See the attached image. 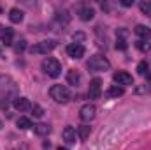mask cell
Listing matches in <instances>:
<instances>
[{"mask_svg":"<svg viewBox=\"0 0 151 150\" xmlns=\"http://www.w3.org/2000/svg\"><path fill=\"white\" fill-rule=\"evenodd\" d=\"M141 11L151 16V2H141Z\"/></svg>","mask_w":151,"mask_h":150,"instance_id":"cell-23","label":"cell"},{"mask_svg":"<svg viewBox=\"0 0 151 150\" xmlns=\"http://www.w3.org/2000/svg\"><path fill=\"white\" fill-rule=\"evenodd\" d=\"M25 50H27V42H25L23 39H21V41H18V42L14 44V51H16V53H23Z\"/></svg>","mask_w":151,"mask_h":150,"instance_id":"cell-21","label":"cell"},{"mask_svg":"<svg viewBox=\"0 0 151 150\" xmlns=\"http://www.w3.org/2000/svg\"><path fill=\"white\" fill-rule=\"evenodd\" d=\"M34 131L37 136H47L51 133V127L47 124H37V125H34Z\"/></svg>","mask_w":151,"mask_h":150,"instance_id":"cell-15","label":"cell"},{"mask_svg":"<svg viewBox=\"0 0 151 150\" xmlns=\"http://www.w3.org/2000/svg\"><path fill=\"white\" fill-rule=\"evenodd\" d=\"M67 81H69V85H79L81 76H79V73H77V71L70 69V71L67 73Z\"/></svg>","mask_w":151,"mask_h":150,"instance_id":"cell-16","label":"cell"},{"mask_svg":"<svg viewBox=\"0 0 151 150\" xmlns=\"http://www.w3.org/2000/svg\"><path fill=\"white\" fill-rule=\"evenodd\" d=\"M12 106H14L18 111H28V110H32V103H30L27 97H16L14 103H12Z\"/></svg>","mask_w":151,"mask_h":150,"instance_id":"cell-9","label":"cell"},{"mask_svg":"<svg viewBox=\"0 0 151 150\" xmlns=\"http://www.w3.org/2000/svg\"><path fill=\"white\" fill-rule=\"evenodd\" d=\"M62 136H63V141H67V143H76V129L74 127H65L63 129V133H62Z\"/></svg>","mask_w":151,"mask_h":150,"instance_id":"cell-10","label":"cell"},{"mask_svg":"<svg viewBox=\"0 0 151 150\" xmlns=\"http://www.w3.org/2000/svg\"><path fill=\"white\" fill-rule=\"evenodd\" d=\"M121 5H125V7H130V5H134V0H121Z\"/></svg>","mask_w":151,"mask_h":150,"instance_id":"cell-25","label":"cell"},{"mask_svg":"<svg viewBox=\"0 0 151 150\" xmlns=\"http://www.w3.org/2000/svg\"><path fill=\"white\" fill-rule=\"evenodd\" d=\"M30 111H32V115H34V117H37V118H40V117L44 115V110H42L39 104H32V110H30Z\"/></svg>","mask_w":151,"mask_h":150,"instance_id":"cell-22","label":"cell"},{"mask_svg":"<svg viewBox=\"0 0 151 150\" xmlns=\"http://www.w3.org/2000/svg\"><path fill=\"white\" fill-rule=\"evenodd\" d=\"M9 20L12 21V23H21L23 21V11H19V9H11L9 11Z\"/></svg>","mask_w":151,"mask_h":150,"instance_id":"cell-14","label":"cell"},{"mask_svg":"<svg viewBox=\"0 0 151 150\" xmlns=\"http://www.w3.org/2000/svg\"><path fill=\"white\" fill-rule=\"evenodd\" d=\"M93 16H95V11L91 7H81L79 9V18L83 21H90V20H93Z\"/></svg>","mask_w":151,"mask_h":150,"instance_id":"cell-11","label":"cell"},{"mask_svg":"<svg viewBox=\"0 0 151 150\" xmlns=\"http://www.w3.org/2000/svg\"><path fill=\"white\" fill-rule=\"evenodd\" d=\"M102 94V79L100 78H93L90 81V87H88V97L90 99H99Z\"/></svg>","mask_w":151,"mask_h":150,"instance_id":"cell-5","label":"cell"},{"mask_svg":"<svg viewBox=\"0 0 151 150\" xmlns=\"http://www.w3.org/2000/svg\"><path fill=\"white\" fill-rule=\"evenodd\" d=\"M137 73L141 76H148L151 79V73H150V66L146 64V62H139V66H137Z\"/></svg>","mask_w":151,"mask_h":150,"instance_id":"cell-18","label":"cell"},{"mask_svg":"<svg viewBox=\"0 0 151 150\" xmlns=\"http://www.w3.org/2000/svg\"><path fill=\"white\" fill-rule=\"evenodd\" d=\"M111 67V62L102 57V55H93L90 60H88V69L93 71V73H100V71H107Z\"/></svg>","mask_w":151,"mask_h":150,"instance_id":"cell-3","label":"cell"},{"mask_svg":"<svg viewBox=\"0 0 151 150\" xmlns=\"http://www.w3.org/2000/svg\"><path fill=\"white\" fill-rule=\"evenodd\" d=\"M16 124H18V127H19V129H30V127H32V122H30L28 118H25V117L18 118V122H16Z\"/></svg>","mask_w":151,"mask_h":150,"instance_id":"cell-20","label":"cell"},{"mask_svg":"<svg viewBox=\"0 0 151 150\" xmlns=\"http://www.w3.org/2000/svg\"><path fill=\"white\" fill-rule=\"evenodd\" d=\"M113 79H114V83H118V85H121V87H125V85H134V78H132V74H128V73H125V71L114 73Z\"/></svg>","mask_w":151,"mask_h":150,"instance_id":"cell-7","label":"cell"},{"mask_svg":"<svg viewBox=\"0 0 151 150\" xmlns=\"http://www.w3.org/2000/svg\"><path fill=\"white\" fill-rule=\"evenodd\" d=\"M49 95L55 103L58 104H67L70 101V90L65 85H53L49 88Z\"/></svg>","mask_w":151,"mask_h":150,"instance_id":"cell-1","label":"cell"},{"mask_svg":"<svg viewBox=\"0 0 151 150\" xmlns=\"http://www.w3.org/2000/svg\"><path fill=\"white\" fill-rule=\"evenodd\" d=\"M55 48H56V41L47 39V41H40L37 44H34L30 48V53H34V55H46V53L53 51Z\"/></svg>","mask_w":151,"mask_h":150,"instance_id":"cell-4","label":"cell"},{"mask_svg":"<svg viewBox=\"0 0 151 150\" xmlns=\"http://www.w3.org/2000/svg\"><path fill=\"white\" fill-rule=\"evenodd\" d=\"M67 53L70 58H83L84 57V46L79 42H72L67 46Z\"/></svg>","mask_w":151,"mask_h":150,"instance_id":"cell-8","label":"cell"},{"mask_svg":"<svg viewBox=\"0 0 151 150\" xmlns=\"http://www.w3.org/2000/svg\"><path fill=\"white\" fill-rule=\"evenodd\" d=\"M56 150H69V149H65V147H58Z\"/></svg>","mask_w":151,"mask_h":150,"instance_id":"cell-26","label":"cell"},{"mask_svg":"<svg viewBox=\"0 0 151 150\" xmlns=\"http://www.w3.org/2000/svg\"><path fill=\"white\" fill-rule=\"evenodd\" d=\"M0 12H2V7H0Z\"/></svg>","mask_w":151,"mask_h":150,"instance_id":"cell-29","label":"cell"},{"mask_svg":"<svg viewBox=\"0 0 151 150\" xmlns=\"http://www.w3.org/2000/svg\"><path fill=\"white\" fill-rule=\"evenodd\" d=\"M0 129H2V120H0Z\"/></svg>","mask_w":151,"mask_h":150,"instance_id":"cell-27","label":"cell"},{"mask_svg":"<svg viewBox=\"0 0 151 150\" xmlns=\"http://www.w3.org/2000/svg\"><path fill=\"white\" fill-rule=\"evenodd\" d=\"M90 131H91V129H90V125H81V127L77 129V134H79V138H81V140H86V138L90 136Z\"/></svg>","mask_w":151,"mask_h":150,"instance_id":"cell-19","label":"cell"},{"mask_svg":"<svg viewBox=\"0 0 151 150\" xmlns=\"http://www.w3.org/2000/svg\"><path fill=\"white\" fill-rule=\"evenodd\" d=\"M135 34L142 39V41H146V39L151 37V28L144 27V25H137V27H135Z\"/></svg>","mask_w":151,"mask_h":150,"instance_id":"cell-13","label":"cell"},{"mask_svg":"<svg viewBox=\"0 0 151 150\" xmlns=\"http://www.w3.org/2000/svg\"><path fill=\"white\" fill-rule=\"evenodd\" d=\"M123 87H118V85H113L107 92H106V95L107 97H119V95H123Z\"/></svg>","mask_w":151,"mask_h":150,"instance_id":"cell-17","label":"cell"},{"mask_svg":"<svg viewBox=\"0 0 151 150\" xmlns=\"http://www.w3.org/2000/svg\"><path fill=\"white\" fill-rule=\"evenodd\" d=\"M0 57H2V51H0Z\"/></svg>","mask_w":151,"mask_h":150,"instance_id":"cell-28","label":"cell"},{"mask_svg":"<svg viewBox=\"0 0 151 150\" xmlns=\"http://www.w3.org/2000/svg\"><path fill=\"white\" fill-rule=\"evenodd\" d=\"M42 71L49 78H58V76L62 74V66H60V62L56 58L47 57V58L42 60Z\"/></svg>","mask_w":151,"mask_h":150,"instance_id":"cell-2","label":"cell"},{"mask_svg":"<svg viewBox=\"0 0 151 150\" xmlns=\"http://www.w3.org/2000/svg\"><path fill=\"white\" fill-rule=\"evenodd\" d=\"M127 46H128V44H127V41H125V39H123V37H118V41H116V48H118V50L125 51V50H127Z\"/></svg>","mask_w":151,"mask_h":150,"instance_id":"cell-24","label":"cell"},{"mask_svg":"<svg viewBox=\"0 0 151 150\" xmlns=\"http://www.w3.org/2000/svg\"><path fill=\"white\" fill-rule=\"evenodd\" d=\"M95 115H97V108L93 106V104H84V106H81V110H79V118L83 120V122H90V120H93L95 118Z\"/></svg>","mask_w":151,"mask_h":150,"instance_id":"cell-6","label":"cell"},{"mask_svg":"<svg viewBox=\"0 0 151 150\" xmlns=\"http://www.w3.org/2000/svg\"><path fill=\"white\" fill-rule=\"evenodd\" d=\"M12 37H14V30H12V28H5V30L0 34L2 44H5V46H11V44H12Z\"/></svg>","mask_w":151,"mask_h":150,"instance_id":"cell-12","label":"cell"}]
</instances>
